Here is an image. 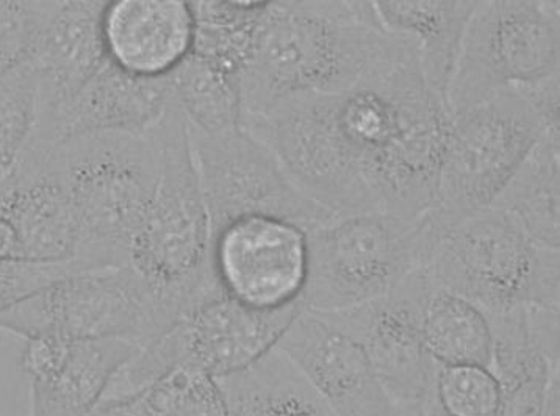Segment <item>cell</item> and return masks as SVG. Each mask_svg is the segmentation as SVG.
Here are the masks:
<instances>
[{
    "mask_svg": "<svg viewBox=\"0 0 560 416\" xmlns=\"http://www.w3.org/2000/svg\"><path fill=\"white\" fill-rule=\"evenodd\" d=\"M448 120L412 46L343 93L285 99L242 129L337 218H413L434 203Z\"/></svg>",
    "mask_w": 560,
    "mask_h": 416,
    "instance_id": "1",
    "label": "cell"
},
{
    "mask_svg": "<svg viewBox=\"0 0 560 416\" xmlns=\"http://www.w3.org/2000/svg\"><path fill=\"white\" fill-rule=\"evenodd\" d=\"M410 46L382 27L373 2H269L240 72L242 119L285 99L343 93Z\"/></svg>",
    "mask_w": 560,
    "mask_h": 416,
    "instance_id": "2",
    "label": "cell"
},
{
    "mask_svg": "<svg viewBox=\"0 0 560 416\" xmlns=\"http://www.w3.org/2000/svg\"><path fill=\"white\" fill-rule=\"evenodd\" d=\"M148 135L158 152V185L130 241L127 266L147 284L165 332L196 307L224 293L210 261L212 224L187 123L176 105Z\"/></svg>",
    "mask_w": 560,
    "mask_h": 416,
    "instance_id": "3",
    "label": "cell"
},
{
    "mask_svg": "<svg viewBox=\"0 0 560 416\" xmlns=\"http://www.w3.org/2000/svg\"><path fill=\"white\" fill-rule=\"evenodd\" d=\"M56 159L78 224L72 261L89 271L127 266L158 185L154 142L148 134L86 135L57 148Z\"/></svg>",
    "mask_w": 560,
    "mask_h": 416,
    "instance_id": "4",
    "label": "cell"
},
{
    "mask_svg": "<svg viewBox=\"0 0 560 416\" xmlns=\"http://www.w3.org/2000/svg\"><path fill=\"white\" fill-rule=\"evenodd\" d=\"M442 232L431 210L413 218L351 215L308 230L304 309L337 312L388 293L428 268Z\"/></svg>",
    "mask_w": 560,
    "mask_h": 416,
    "instance_id": "5",
    "label": "cell"
},
{
    "mask_svg": "<svg viewBox=\"0 0 560 416\" xmlns=\"http://www.w3.org/2000/svg\"><path fill=\"white\" fill-rule=\"evenodd\" d=\"M427 271L432 285L487 316L529 305L560 309V251L538 246L497 207L443 230Z\"/></svg>",
    "mask_w": 560,
    "mask_h": 416,
    "instance_id": "6",
    "label": "cell"
},
{
    "mask_svg": "<svg viewBox=\"0 0 560 416\" xmlns=\"http://www.w3.org/2000/svg\"><path fill=\"white\" fill-rule=\"evenodd\" d=\"M547 134L523 91H500L451 116L431 210L442 230L492 207Z\"/></svg>",
    "mask_w": 560,
    "mask_h": 416,
    "instance_id": "7",
    "label": "cell"
},
{
    "mask_svg": "<svg viewBox=\"0 0 560 416\" xmlns=\"http://www.w3.org/2000/svg\"><path fill=\"white\" fill-rule=\"evenodd\" d=\"M560 76V2H476L451 76L448 115Z\"/></svg>",
    "mask_w": 560,
    "mask_h": 416,
    "instance_id": "8",
    "label": "cell"
},
{
    "mask_svg": "<svg viewBox=\"0 0 560 416\" xmlns=\"http://www.w3.org/2000/svg\"><path fill=\"white\" fill-rule=\"evenodd\" d=\"M16 337L124 339L144 346L162 334L154 298L129 266L75 274L0 312Z\"/></svg>",
    "mask_w": 560,
    "mask_h": 416,
    "instance_id": "9",
    "label": "cell"
},
{
    "mask_svg": "<svg viewBox=\"0 0 560 416\" xmlns=\"http://www.w3.org/2000/svg\"><path fill=\"white\" fill-rule=\"evenodd\" d=\"M187 129L212 236L228 222L256 215L289 219L307 232L337 218L300 192L272 153L245 130L210 137Z\"/></svg>",
    "mask_w": 560,
    "mask_h": 416,
    "instance_id": "10",
    "label": "cell"
},
{
    "mask_svg": "<svg viewBox=\"0 0 560 416\" xmlns=\"http://www.w3.org/2000/svg\"><path fill=\"white\" fill-rule=\"evenodd\" d=\"M431 288L427 269H420L380 298L319 313L362 346L395 408L428 405L434 394L439 367L429 356L424 339Z\"/></svg>",
    "mask_w": 560,
    "mask_h": 416,
    "instance_id": "11",
    "label": "cell"
},
{
    "mask_svg": "<svg viewBox=\"0 0 560 416\" xmlns=\"http://www.w3.org/2000/svg\"><path fill=\"white\" fill-rule=\"evenodd\" d=\"M212 269L221 291L250 309L303 304L308 276L307 230L289 219L245 217L212 236Z\"/></svg>",
    "mask_w": 560,
    "mask_h": 416,
    "instance_id": "12",
    "label": "cell"
},
{
    "mask_svg": "<svg viewBox=\"0 0 560 416\" xmlns=\"http://www.w3.org/2000/svg\"><path fill=\"white\" fill-rule=\"evenodd\" d=\"M171 105L168 76L143 79L107 60L68 102L36 113L27 145L57 149L86 135H147Z\"/></svg>",
    "mask_w": 560,
    "mask_h": 416,
    "instance_id": "13",
    "label": "cell"
},
{
    "mask_svg": "<svg viewBox=\"0 0 560 416\" xmlns=\"http://www.w3.org/2000/svg\"><path fill=\"white\" fill-rule=\"evenodd\" d=\"M21 368L31 379V416H86L140 346L124 339L25 338Z\"/></svg>",
    "mask_w": 560,
    "mask_h": 416,
    "instance_id": "14",
    "label": "cell"
},
{
    "mask_svg": "<svg viewBox=\"0 0 560 416\" xmlns=\"http://www.w3.org/2000/svg\"><path fill=\"white\" fill-rule=\"evenodd\" d=\"M337 416H393L362 346L319 313L303 310L278 348Z\"/></svg>",
    "mask_w": 560,
    "mask_h": 416,
    "instance_id": "15",
    "label": "cell"
},
{
    "mask_svg": "<svg viewBox=\"0 0 560 416\" xmlns=\"http://www.w3.org/2000/svg\"><path fill=\"white\" fill-rule=\"evenodd\" d=\"M56 151L25 146L0 181V217L13 226L27 262L74 257L78 224Z\"/></svg>",
    "mask_w": 560,
    "mask_h": 416,
    "instance_id": "16",
    "label": "cell"
},
{
    "mask_svg": "<svg viewBox=\"0 0 560 416\" xmlns=\"http://www.w3.org/2000/svg\"><path fill=\"white\" fill-rule=\"evenodd\" d=\"M105 0L39 2L34 46L25 60L38 74V112L68 102L108 60Z\"/></svg>",
    "mask_w": 560,
    "mask_h": 416,
    "instance_id": "17",
    "label": "cell"
},
{
    "mask_svg": "<svg viewBox=\"0 0 560 416\" xmlns=\"http://www.w3.org/2000/svg\"><path fill=\"white\" fill-rule=\"evenodd\" d=\"M195 21L184 0H118L104 13L108 60L143 79L170 76L191 54Z\"/></svg>",
    "mask_w": 560,
    "mask_h": 416,
    "instance_id": "18",
    "label": "cell"
},
{
    "mask_svg": "<svg viewBox=\"0 0 560 416\" xmlns=\"http://www.w3.org/2000/svg\"><path fill=\"white\" fill-rule=\"evenodd\" d=\"M382 27L413 44L424 82L445 104L465 27L476 2H373ZM448 109V108H446Z\"/></svg>",
    "mask_w": 560,
    "mask_h": 416,
    "instance_id": "19",
    "label": "cell"
},
{
    "mask_svg": "<svg viewBox=\"0 0 560 416\" xmlns=\"http://www.w3.org/2000/svg\"><path fill=\"white\" fill-rule=\"evenodd\" d=\"M217 381L228 416H337L279 349Z\"/></svg>",
    "mask_w": 560,
    "mask_h": 416,
    "instance_id": "20",
    "label": "cell"
},
{
    "mask_svg": "<svg viewBox=\"0 0 560 416\" xmlns=\"http://www.w3.org/2000/svg\"><path fill=\"white\" fill-rule=\"evenodd\" d=\"M538 246L560 251V131H547L493 206Z\"/></svg>",
    "mask_w": 560,
    "mask_h": 416,
    "instance_id": "21",
    "label": "cell"
},
{
    "mask_svg": "<svg viewBox=\"0 0 560 416\" xmlns=\"http://www.w3.org/2000/svg\"><path fill=\"white\" fill-rule=\"evenodd\" d=\"M168 79L173 104L190 129L210 137L242 129L240 76L190 54Z\"/></svg>",
    "mask_w": 560,
    "mask_h": 416,
    "instance_id": "22",
    "label": "cell"
},
{
    "mask_svg": "<svg viewBox=\"0 0 560 416\" xmlns=\"http://www.w3.org/2000/svg\"><path fill=\"white\" fill-rule=\"evenodd\" d=\"M424 339L438 367L492 363L493 334L489 317L479 307L460 296L432 285L427 313Z\"/></svg>",
    "mask_w": 560,
    "mask_h": 416,
    "instance_id": "23",
    "label": "cell"
},
{
    "mask_svg": "<svg viewBox=\"0 0 560 416\" xmlns=\"http://www.w3.org/2000/svg\"><path fill=\"white\" fill-rule=\"evenodd\" d=\"M560 360L526 334L498 339L492 365L501 383L497 416H544L549 385L560 374Z\"/></svg>",
    "mask_w": 560,
    "mask_h": 416,
    "instance_id": "24",
    "label": "cell"
},
{
    "mask_svg": "<svg viewBox=\"0 0 560 416\" xmlns=\"http://www.w3.org/2000/svg\"><path fill=\"white\" fill-rule=\"evenodd\" d=\"M269 2L192 0L195 21L191 54L240 76Z\"/></svg>",
    "mask_w": 560,
    "mask_h": 416,
    "instance_id": "25",
    "label": "cell"
},
{
    "mask_svg": "<svg viewBox=\"0 0 560 416\" xmlns=\"http://www.w3.org/2000/svg\"><path fill=\"white\" fill-rule=\"evenodd\" d=\"M38 90V74L27 60L0 77V181L18 162L34 131Z\"/></svg>",
    "mask_w": 560,
    "mask_h": 416,
    "instance_id": "26",
    "label": "cell"
},
{
    "mask_svg": "<svg viewBox=\"0 0 560 416\" xmlns=\"http://www.w3.org/2000/svg\"><path fill=\"white\" fill-rule=\"evenodd\" d=\"M432 401L445 416H497L501 383L489 367H439Z\"/></svg>",
    "mask_w": 560,
    "mask_h": 416,
    "instance_id": "27",
    "label": "cell"
},
{
    "mask_svg": "<svg viewBox=\"0 0 560 416\" xmlns=\"http://www.w3.org/2000/svg\"><path fill=\"white\" fill-rule=\"evenodd\" d=\"M155 416H228L220 383L192 368H179L152 383Z\"/></svg>",
    "mask_w": 560,
    "mask_h": 416,
    "instance_id": "28",
    "label": "cell"
},
{
    "mask_svg": "<svg viewBox=\"0 0 560 416\" xmlns=\"http://www.w3.org/2000/svg\"><path fill=\"white\" fill-rule=\"evenodd\" d=\"M79 262H0V312L49 285L86 273Z\"/></svg>",
    "mask_w": 560,
    "mask_h": 416,
    "instance_id": "29",
    "label": "cell"
},
{
    "mask_svg": "<svg viewBox=\"0 0 560 416\" xmlns=\"http://www.w3.org/2000/svg\"><path fill=\"white\" fill-rule=\"evenodd\" d=\"M38 22L39 2L0 0V77L27 58Z\"/></svg>",
    "mask_w": 560,
    "mask_h": 416,
    "instance_id": "30",
    "label": "cell"
},
{
    "mask_svg": "<svg viewBox=\"0 0 560 416\" xmlns=\"http://www.w3.org/2000/svg\"><path fill=\"white\" fill-rule=\"evenodd\" d=\"M86 416H155L151 386L105 396Z\"/></svg>",
    "mask_w": 560,
    "mask_h": 416,
    "instance_id": "31",
    "label": "cell"
},
{
    "mask_svg": "<svg viewBox=\"0 0 560 416\" xmlns=\"http://www.w3.org/2000/svg\"><path fill=\"white\" fill-rule=\"evenodd\" d=\"M24 261L20 239L13 226L0 217V262Z\"/></svg>",
    "mask_w": 560,
    "mask_h": 416,
    "instance_id": "32",
    "label": "cell"
},
{
    "mask_svg": "<svg viewBox=\"0 0 560 416\" xmlns=\"http://www.w3.org/2000/svg\"><path fill=\"white\" fill-rule=\"evenodd\" d=\"M544 416H560V374L556 375L551 381V385H549Z\"/></svg>",
    "mask_w": 560,
    "mask_h": 416,
    "instance_id": "33",
    "label": "cell"
},
{
    "mask_svg": "<svg viewBox=\"0 0 560 416\" xmlns=\"http://www.w3.org/2000/svg\"><path fill=\"white\" fill-rule=\"evenodd\" d=\"M428 405H417V407L396 408L393 416H424L427 414Z\"/></svg>",
    "mask_w": 560,
    "mask_h": 416,
    "instance_id": "34",
    "label": "cell"
},
{
    "mask_svg": "<svg viewBox=\"0 0 560 416\" xmlns=\"http://www.w3.org/2000/svg\"><path fill=\"white\" fill-rule=\"evenodd\" d=\"M424 416H445L440 412V408L438 405L434 404V401H431V404H429L427 414Z\"/></svg>",
    "mask_w": 560,
    "mask_h": 416,
    "instance_id": "35",
    "label": "cell"
},
{
    "mask_svg": "<svg viewBox=\"0 0 560 416\" xmlns=\"http://www.w3.org/2000/svg\"><path fill=\"white\" fill-rule=\"evenodd\" d=\"M7 337H9V334H7V332L0 331V345L5 342Z\"/></svg>",
    "mask_w": 560,
    "mask_h": 416,
    "instance_id": "36",
    "label": "cell"
}]
</instances>
